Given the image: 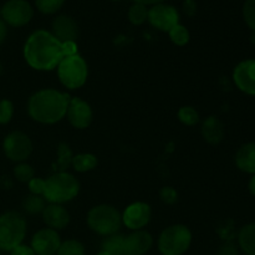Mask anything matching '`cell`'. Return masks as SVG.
I'll return each mask as SVG.
<instances>
[{
	"instance_id": "ee69618b",
	"label": "cell",
	"mask_w": 255,
	"mask_h": 255,
	"mask_svg": "<svg viewBox=\"0 0 255 255\" xmlns=\"http://www.w3.org/2000/svg\"><path fill=\"white\" fill-rule=\"evenodd\" d=\"M112 1H119V0H112Z\"/></svg>"
},
{
	"instance_id": "7c38bea8",
	"label": "cell",
	"mask_w": 255,
	"mask_h": 255,
	"mask_svg": "<svg viewBox=\"0 0 255 255\" xmlns=\"http://www.w3.org/2000/svg\"><path fill=\"white\" fill-rule=\"evenodd\" d=\"M67 121L74 128L85 129L91 125L94 119L91 105L85 101L81 97H72L70 99L69 107L66 112Z\"/></svg>"
},
{
	"instance_id": "4fadbf2b",
	"label": "cell",
	"mask_w": 255,
	"mask_h": 255,
	"mask_svg": "<svg viewBox=\"0 0 255 255\" xmlns=\"http://www.w3.org/2000/svg\"><path fill=\"white\" fill-rule=\"evenodd\" d=\"M61 244V238L57 231L42 228L32 236L30 247L36 255H55Z\"/></svg>"
},
{
	"instance_id": "60d3db41",
	"label": "cell",
	"mask_w": 255,
	"mask_h": 255,
	"mask_svg": "<svg viewBox=\"0 0 255 255\" xmlns=\"http://www.w3.org/2000/svg\"><path fill=\"white\" fill-rule=\"evenodd\" d=\"M248 189H249V192H251L252 196L255 197V174H252V178L249 179Z\"/></svg>"
},
{
	"instance_id": "3957f363",
	"label": "cell",
	"mask_w": 255,
	"mask_h": 255,
	"mask_svg": "<svg viewBox=\"0 0 255 255\" xmlns=\"http://www.w3.org/2000/svg\"><path fill=\"white\" fill-rule=\"evenodd\" d=\"M44 198L47 203L62 204L71 202L80 192V182L69 172H56L45 179Z\"/></svg>"
},
{
	"instance_id": "f35d334b",
	"label": "cell",
	"mask_w": 255,
	"mask_h": 255,
	"mask_svg": "<svg viewBox=\"0 0 255 255\" xmlns=\"http://www.w3.org/2000/svg\"><path fill=\"white\" fill-rule=\"evenodd\" d=\"M7 36V25L2 21V19L0 17V45L6 40Z\"/></svg>"
},
{
	"instance_id": "9a60e30c",
	"label": "cell",
	"mask_w": 255,
	"mask_h": 255,
	"mask_svg": "<svg viewBox=\"0 0 255 255\" xmlns=\"http://www.w3.org/2000/svg\"><path fill=\"white\" fill-rule=\"evenodd\" d=\"M153 246V237L142 229L133 231L125 237V255H144Z\"/></svg>"
},
{
	"instance_id": "8992f818",
	"label": "cell",
	"mask_w": 255,
	"mask_h": 255,
	"mask_svg": "<svg viewBox=\"0 0 255 255\" xmlns=\"http://www.w3.org/2000/svg\"><path fill=\"white\" fill-rule=\"evenodd\" d=\"M191 229L184 224H172L161 232L158 237V251L162 255H183L192 244Z\"/></svg>"
},
{
	"instance_id": "44dd1931",
	"label": "cell",
	"mask_w": 255,
	"mask_h": 255,
	"mask_svg": "<svg viewBox=\"0 0 255 255\" xmlns=\"http://www.w3.org/2000/svg\"><path fill=\"white\" fill-rule=\"evenodd\" d=\"M97 164L99 161L94 153H79L74 154L71 167L79 173H86L96 168Z\"/></svg>"
},
{
	"instance_id": "ba28073f",
	"label": "cell",
	"mask_w": 255,
	"mask_h": 255,
	"mask_svg": "<svg viewBox=\"0 0 255 255\" xmlns=\"http://www.w3.org/2000/svg\"><path fill=\"white\" fill-rule=\"evenodd\" d=\"M32 141L25 132L12 131L5 136L2 141V151L5 157L15 163L26 162L32 153Z\"/></svg>"
},
{
	"instance_id": "d6a6232c",
	"label": "cell",
	"mask_w": 255,
	"mask_h": 255,
	"mask_svg": "<svg viewBox=\"0 0 255 255\" xmlns=\"http://www.w3.org/2000/svg\"><path fill=\"white\" fill-rule=\"evenodd\" d=\"M159 198L164 204L172 206V204L177 203V201H178V192L173 187H162V189L159 191Z\"/></svg>"
},
{
	"instance_id": "9c48e42d",
	"label": "cell",
	"mask_w": 255,
	"mask_h": 255,
	"mask_svg": "<svg viewBox=\"0 0 255 255\" xmlns=\"http://www.w3.org/2000/svg\"><path fill=\"white\" fill-rule=\"evenodd\" d=\"M0 15L7 26L22 27L31 21L34 9L27 0H7L2 5Z\"/></svg>"
},
{
	"instance_id": "8d00e7d4",
	"label": "cell",
	"mask_w": 255,
	"mask_h": 255,
	"mask_svg": "<svg viewBox=\"0 0 255 255\" xmlns=\"http://www.w3.org/2000/svg\"><path fill=\"white\" fill-rule=\"evenodd\" d=\"M183 12L187 16H194L197 12V2L194 0H184L183 1Z\"/></svg>"
},
{
	"instance_id": "ab89813d",
	"label": "cell",
	"mask_w": 255,
	"mask_h": 255,
	"mask_svg": "<svg viewBox=\"0 0 255 255\" xmlns=\"http://www.w3.org/2000/svg\"><path fill=\"white\" fill-rule=\"evenodd\" d=\"M134 2H137V4H142V5H146V6H153V5H157V4H162V2L164 1V0H133Z\"/></svg>"
},
{
	"instance_id": "d6986e66",
	"label": "cell",
	"mask_w": 255,
	"mask_h": 255,
	"mask_svg": "<svg viewBox=\"0 0 255 255\" xmlns=\"http://www.w3.org/2000/svg\"><path fill=\"white\" fill-rule=\"evenodd\" d=\"M202 136L211 144H218L224 138V126L216 116H209L202 124Z\"/></svg>"
},
{
	"instance_id": "4dcf8cb0",
	"label": "cell",
	"mask_w": 255,
	"mask_h": 255,
	"mask_svg": "<svg viewBox=\"0 0 255 255\" xmlns=\"http://www.w3.org/2000/svg\"><path fill=\"white\" fill-rule=\"evenodd\" d=\"M14 116V104L10 100H0V125H7Z\"/></svg>"
},
{
	"instance_id": "74e56055",
	"label": "cell",
	"mask_w": 255,
	"mask_h": 255,
	"mask_svg": "<svg viewBox=\"0 0 255 255\" xmlns=\"http://www.w3.org/2000/svg\"><path fill=\"white\" fill-rule=\"evenodd\" d=\"M62 50H64L65 56H71V55L79 54V51H77L76 41L62 42Z\"/></svg>"
},
{
	"instance_id": "5b68a950",
	"label": "cell",
	"mask_w": 255,
	"mask_h": 255,
	"mask_svg": "<svg viewBox=\"0 0 255 255\" xmlns=\"http://www.w3.org/2000/svg\"><path fill=\"white\" fill-rule=\"evenodd\" d=\"M86 222L92 232L107 237L120 231L122 216L119 209L111 204H97L87 212Z\"/></svg>"
},
{
	"instance_id": "b9f144b4",
	"label": "cell",
	"mask_w": 255,
	"mask_h": 255,
	"mask_svg": "<svg viewBox=\"0 0 255 255\" xmlns=\"http://www.w3.org/2000/svg\"><path fill=\"white\" fill-rule=\"evenodd\" d=\"M96 255H110V254H109V253H106V252L101 251V252H100V253H97Z\"/></svg>"
},
{
	"instance_id": "30bf717a",
	"label": "cell",
	"mask_w": 255,
	"mask_h": 255,
	"mask_svg": "<svg viewBox=\"0 0 255 255\" xmlns=\"http://www.w3.org/2000/svg\"><path fill=\"white\" fill-rule=\"evenodd\" d=\"M121 216L122 224L129 231H142L151 222L152 208L146 202H133L125 208Z\"/></svg>"
},
{
	"instance_id": "e575fe53",
	"label": "cell",
	"mask_w": 255,
	"mask_h": 255,
	"mask_svg": "<svg viewBox=\"0 0 255 255\" xmlns=\"http://www.w3.org/2000/svg\"><path fill=\"white\" fill-rule=\"evenodd\" d=\"M217 255H238V248L232 242H226L219 247Z\"/></svg>"
},
{
	"instance_id": "2e32d148",
	"label": "cell",
	"mask_w": 255,
	"mask_h": 255,
	"mask_svg": "<svg viewBox=\"0 0 255 255\" xmlns=\"http://www.w3.org/2000/svg\"><path fill=\"white\" fill-rule=\"evenodd\" d=\"M52 35L60 42L76 41L79 36V25L69 15H57L52 21Z\"/></svg>"
},
{
	"instance_id": "7a4b0ae2",
	"label": "cell",
	"mask_w": 255,
	"mask_h": 255,
	"mask_svg": "<svg viewBox=\"0 0 255 255\" xmlns=\"http://www.w3.org/2000/svg\"><path fill=\"white\" fill-rule=\"evenodd\" d=\"M71 97L56 89H41L27 101V114L32 121L41 125H55L66 117Z\"/></svg>"
},
{
	"instance_id": "d590c367",
	"label": "cell",
	"mask_w": 255,
	"mask_h": 255,
	"mask_svg": "<svg viewBox=\"0 0 255 255\" xmlns=\"http://www.w3.org/2000/svg\"><path fill=\"white\" fill-rule=\"evenodd\" d=\"M9 253L10 255H36L35 252L32 251L31 247L25 246V244H20V246H17L16 248H14Z\"/></svg>"
},
{
	"instance_id": "4316f807",
	"label": "cell",
	"mask_w": 255,
	"mask_h": 255,
	"mask_svg": "<svg viewBox=\"0 0 255 255\" xmlns=\"http://www.w3.org/2000/svg\"><path fill=\"white\" fill-rule=\"evenodd\" d=\"M168 35L171 41L177 46H184L191 40V34H189L188 29L182 24H177L176 26L172 27L168 31Z\"/></svg>"
},
{
	"instance_id": "f546056e",
	"label": "cell",
	"mask_w": 255,
	"mask_h": 255,
	"mask_svg": "<svg viewBox=\"0 0 255 255\" xmlns=\"http://www.w3.org/2000/svg\"><path fill=\"white\" fill-rule=\"evenodd\" d=\"M64 2L65 0H35V6L42 14L51 15L59 11Z\"/></svg>"
},
{
	"instance_id": "7bdbcfd3",
	"label": "cell",
	"mask_w": 255,
	"mask_h": 255,
	"mask_svg": "<svg viewBox=\"0 0 255 255\" xmlns=\"http://www.w3.org/2000/svg\"><path fill=\"white\" fill-rule=\"evenodd\" d=\"M1 72H2V65L1 62H0V75H1Z\"/></svg>"
},
{
	"instance_id": "e0dca14e",
	"label": "cell",
	"mask_w": 255,
	"mask_h": 255,
	"mask_svg": "<svg viewBox=\"0 0 255 255\" xmlns=\"http://www.w3.org/2000/svg\"><path fill=\"white\" fill-rule=\"evenodd\" d=\"M42 221L46 224L47 228L54 231H62L70 223V213L62 204L49 203L42 212Z\"/></svg>"
},
{
	"instance_id": "277c9868",
	"label": "cell",
	"mask_w": 255,
	"mask_h": 255,
	"mask_svg": "<svg viewBox=\"0 0 255 255\" xmlns=\"http://www.w3.org/2000/svg\"><path fill=\"white\" fill-rule=\"evenodd\" d=\"M27 232L26 219L19 212L0 214V251L11 252L22 244Z\"/></svg>"
},
{
	"instance_id": "ac0fdd59",
	"label": "cell",
	"mask_w": 255,
	"mask_h": 255,
	"mask_svg": "<svg viewBox=\"0 0 255 255\" xmlns=\"http://www.w3.org/2000/svg\"><path fill=\"white\" fill-rule=\"evenodd\" d=\"M236 166L244 173L255 174V142H248L239 147L236 153Z\"/></svg>"
},
{
	"instance_id": "603a6c76",
	"label": "cell",
	"mask_w": 255,
	"mask_h": 255,
	"mask_svg": "<svg viewBox=\"0 0 255 255\" xmlns=\"http://www.w3.org/2000/svg\"><path fill=\"white\" fill-rule=\"evenodd\" d=\"M56 163H57V172H67V169L71 167L72 158H74V153H72L71 148L66 142H60L57 144L56 148Z\"/></svg>"
},
{
	"instance_id": "5bb4252c",
	"label": "cell",
	"mask_w": 255,
	"mask_h": 255,
	"mask_svg": "<svg viewBox=\"0 0 255 255\" xmlns=\"http://www.w3.org/2000/svg\"><path fill=\"white\" fill-rule=\"evenodd\" d=\"M233 81L242 92L255 96V59L243 60L234 67Z\"/></svg>"
},
{
	"instance_id": "1f68e13d",
	"label": "cell",
	"mask_w": 255,
	"mask_h": 255,
	"mask_svg": "<svg viewBox=\"0 0 255 255\" xmlns=\"http://www.w3.org/2000/svg\"><path fill=\"white\" fill-rule=\"evenodd\" d=\"M243 17L249 29L255 32V0H246L243 5Z\"/></svg>"
},
{
	"instance_id": "f1b7e54d",
	"label": "cell",
	"mask_w": 255,
	"mask_h": 255,
	"mask_svg": "<svg viewBox=\"0 0 255 255\" xmlns=\"http://www.w3.org/2000/svg\"><path fill=\"white\" fill-rule=\"evenodd\" d=\"M14 177L21 183H29L35 177L34 167L26 162L16 163V166L14 167Z\"/></svg>"
},
{
	"instance_id": "cb8c5ba5",
	"label": "cell",
	"mask_w": 255,
	"mask_h": 255,
	"mask_svg": "<svg viewBox=\"0 0 255 255\" xmlns=\"http://www.w3.org/2000/svg\"><path fill=\"white\" fill-rule=\"evenodd\" d=\"M46 207V201L42 196H35V194H29L22 201V208L27 214H41Z\"/></svg>"
},
{
	"instance_id": "6da1fadb",
	"label": "cell",
	"mask_w": 255,
	"mask_h": 255,
	"mask_svg": "<svg viewBox=\"0 0 255 255\" xmlns=\"http://www.w3.org/2000/svg\"><path fill=\"white\" fill-rule=\"evenodd\" d=\"M22 55L26 64L37 71L55 70L65 57L62 42L44 29L35 30L29 35L24 44Z\"/></svg>"
},
{
	"instance_id": "52a82bcc",
	"label": "cell",
	"mask_w": 255,
	"mask_h": 255,
	"mask_svg": "<svg viewBox=\"0 0 255 255\" xmlns=\"http://www.w3.org/2000/svg\"><path fill=\"white\" fill-rule=\"evenodd\" d=\"M57 77L67 90H77L84 86L89 77V66L80 54L65 56L57 65Z\"/></svg>"
},
{
	"instance_id": "d4e9b609",
	"label": "cell",
	"mask_w": 255,
	"mask_h": 255,
	"mask_svg": "<svg viewBox=\"0 0 255 255\" xmlns=\"http://www.w3.org/2000/svg\"><path fill=\"white\" fill-rule=\"evenodd\" d=\"M56 255H86L84 244L77 239H67L61 242Z\"/></svg>"
},
{
	"instance_id": "ffe728a7",
	"label": "cell",
	"mask_w": 255,
	"mask_h": 255,
	"mask_svg": "<svg viewBox=\"0 0 255 255\" xmlns=\"http://www.w3.org/2000/svg\"><path fill=\"white\" fill-rule=\"evenodd\" d=\"M238 244L247 255H255V222L242 227L238 233Z\"/></svg>"
},
{
	"instance_id": "83f0119b",
	"label": "cell",
	"mask_w": 255,
	"mask_h": 255,
	"mask_svg": "<svg viewBox=\"0 0 255 255\" xmlns=\"http://www.w3.org/2000/svg\"><path fill=\"white\" fill-rule=\"evenodd\" d=\"M177 117L184 126H194L199 122V114L193 106H182L177 112Z\"/></svg>"
},
{
	"instance_id": "484cf974",
	"label": "cell",
	"mask_w": 255,
	"mask_h": 255,
	"mask_svg": "<svg viewBox=\"0 0 255 255\" xmlns=\"http://www.w3.org/2000/svg\"><path fill=\"white\" fill-rule=\"evenodd\" d=\"M148 19V7L146 5H142V4H137L134 2L128 10V20L131 24L138 25L144 24Z\"/></svg>"
},
{
	"instance_id": "8fae6325",
	"label": "cell",
	"mask_w": 255,
	"mask_h": 255,
	"mask_svg": "<svg viewBox=\"0 0 255 255\" xmlns=\"http://www.w3.org/2000/svg\"><path fill=\"white\" fill-rule=\"evenodd\" d=\"M147 21L159 31L168 32L172 27L179 24V12L174 6L168 4H157L148 9Z\"/></svg>"
},
{
	"instance_id": "7402d4cb",
	"label": "cell",
	"mask_w": 255,
	"mask_h": 255,
	"mask_svg": "<svg viewBox=\"0 0 255 255\" xmlns=\"http://www.w3.org/2000/svg\"><path fill=\"white\" fill-rule=\"evenodd\" d=\"M102 251L110 255H125V236L117 233L107 236L102 242Z\"/></svg>"
},
{
	"instance_id": "836d02e7",
	"label": "cell",
	"mask_w": 255,
	"mask_h": 255,
	"mask_svg": "<svg viewBox=\"0 0 255 255\" xmlns=\"http://www.w3.org/2000/svg\"><path fill=\"white\" fill-rule=\"evenodd\" d=\"M45 184H46L45 179L39 178V177H34V178L27 183L30 194H35V196H44Z\"/></svg>"
}]
</instances>
